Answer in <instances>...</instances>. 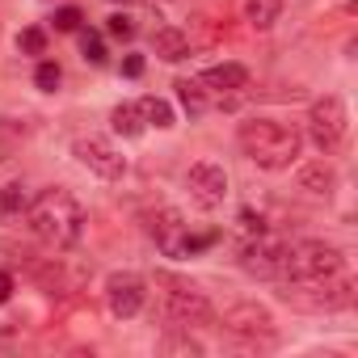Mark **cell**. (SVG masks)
<instances>
[{
    "label": "cell",
    "mask_w": 358,
    "mask_h": 358,
    "mask_svg": "<svg viewBox=\"0 0 358 358\" xmlns=\"http://www.w3.org/2000/svg\"><path fill=\"white\" fill-rule=\"evenodd\" d=\"M341 270H345V257H341V249L329 245V241H299V245H287L282 278H291L295 287L337 278Z\"/></svg>",
    "instance_id": "obj_4"
},
{
    "label": "cell",
    "mask_w": 358,
    "mask_h": 358,
    "mask_svg": "<svg viewBox=\"0 0 358 358\" xmlns=\"http://www.w3.org/2000/svg\"><path fill=\"white\" fill-rule=\"evenodd\" d=\"M299 190L312 194V199H333V190H337V169H333L329 160L303 164V169H299Z\"/></svg>",
    "instance_id": "obj_13"
},
{
    "label": "cell",
    "mask_w": 358,
    "mask_h": 358,
    "mask_svg": "<svg viewBox=\"0 0 358 358\" xmlns=\"http://www.w3.org/2000/svg\"><path fill=\"white\" fill-rule=\"evenodd\" d=\"M17 51H26V55H43V51H47V34H43L38 26L22 30V34H17Z\"/></svg>",
    "instance_id": "obj_22"
},
{
    "label": "cell",
    "mask_w": 358,
    "mask_h": 358,
    "mask_svg": "<svg viewBox=\"0 0 358 358\" xmlns=\"http://www.w3.org/2000/svg\"><path fill=\"white\" fill-rule=\"evenodd\" d=\"M199 80H203V89H207V93L236 97V93L249 85V68H245V64H215V68H207Z\"/></svg>",
    "instance_id": "obj_12"
},
{
    "label": "cell",
    "mask_w": 358,
    "mask_h": 358,
    "mask_svg": "<svg viewBox=\"0 0 358 358\" xmlns=\"http://www.w3.org/2000/svg\"><path fill=\"white\" fill-rule=\"evenodd\" d=\"M152 51L164 59V64H182V59H190V38L182 34V30H156L152 34Z\"/></svg>",
    "instance_id": "obj_14"
},
{
    "label": "cell",
    "mask_w": 358,
    "mask_h": 358,
    "mask_svg": "<svg viewBox=\"0 0 358 358\" xmlns=\"http://www.w3.org/2000/svg\"><path fill=\"white\" fill-rule=\"evenodd\" d=\"M110 122H114V135H122V139H139V135L148 131V122L139 118V106H135V101H122V106H114Z\"/></svg>",
    "instance_id": "obj_17"
},
{
    "label": "cell",
    "mask_w": 358,
    "mask_h": 358,
    "mask_svg": "<svg viewBox=\"0 0 358 358\" xmlns=\"http://www.w3.org/2000/svg\"><path fill=\"white\" fill-rule=\"evenodd\" d=\"M9 299H13V274L0 270V303H9Z\"/></svg>",
    "instance_id": "obj_26"
},
{
    "label": "cell",
    "mask_w": 358,
    "mask_h": 358,
    "mask_svg": "<svg viewBox=\"0 0 358 358\" xmlns=\"http://www.w3.org/2000/svg\"><path fill=\"white\" fill-rule=\"evenodd\" d=\"M80 22H85V17H80V9H72V5H68V9H55V17H51V26H55L59 34H76Z\"/></svg>",
    "instance_id": "obj_24"
},
{
    "label": "cell",
    "mask_w": 358,
    "mask_h": 358,
    "mask_svg": "<svg viewBox=\"0 0 358 358\" xmlns=\"http://www.w3.org/2000/svg\"><path fill=\"white\" fill-rule=\"evenodd\" d=\"M59 80H64V72H59V64H51V59H43V64H38V72H34V85H38L43 93H55V89H59Z\"/></svg>",
    "instance_id": "obj_21"
},
{
    "label": "cell",
    "mask_w": 358,
    "mask_h": 358,
    "mask_svg": "<svg viewBox=\"0 0 358 358\" xmlns=\"http://www.w3.org/2000/svg\"><path fill=\"white\" fill-rule=\"evenodd\" d=\"M26 228L43 241V245H51V249H72L76 241H80V232H85V211H80V203L68 194V190H43L38 199H30V207H26Z\"/></svg>",
    "instance_id": "obj_1"
},
{
    "label": "cell",
    "mask_w": 358,
    "mask_h": 358,
    "mask_svg": "<svg viewBox=\"0 0 358 358\" xmlns=\"http://www.w3.org/2000/svg\"><path fill=\"white\" fill-rule=\"evenodd\" d=\"M143 303H148V287H143L139 274H131V270H114V274L106 278V308H110V316L131 320V316L143 312Z\"/></svg>",
    "instance_id": "obj_9"
},
{
    "label": "cell",
    "mask_w": 358,
    "mask_h": 358,
    "mask_svg": "<svg viewBox=\"0 0 358 358\" xmlns=\"http://www.w3.org/2000/svg\"><path fill=\"white\" fill-rule=\"evenodd\" d=\"M148 236L156 241V249H160L164 257H194V253H203V249L215 241V232L194 236L190 224H186V215L177 211V207H160V211L148 220Z\"/></svg>",
    "instance_id": "obj_5"
},
{
    "label": "cell",
    "mask_w": 358,
    "mask_h": 358,
    "mask_svg": "<svg viewBox=\"0 0 358 358\" xmlns=\"http://www.w3.org/2000/svg\"><path fill=\"white\" fill-rule=\"evenodd\" d=\"M122 72H127V76H139V72H143V59H139V55H127V59H122Z\"/></svg>",
    "instance_id": "obj_27"
},
{
    "label": "cell",
    "mask_w": 358,
    "mask_h": 358,
    "mask_svg": "<svg viewBox=\"0 0 358 358\" xmlns=\"http://www.w3.org/2000/svg\"><path fill=\"white\" fill-rule=\"evenodd\" d=\"M114 5H131V0H114Z\"/></svg>",
    "instance_id": "obj_28"
},
{
    "label": "cell",
    "mask_w": 358,
    "mask_h": 358,
    "mask_svg": "<svg viewBox=\"0 0 358 358\" xmlns=\"http://www.w3.org/2000/svg\"><path fill=\"white\" fill-rule=\"evenodd\" d=\"M282 262H287V241L270 236L266 228L241 249V270L253 278H282Z\"/></svg>",
    "instance_id": "obj_8"
},
{
    "label": "cell",
    "mask_w": 358,
    "mask_h": 358,
    "mask_svg": "<svg viewBox=\"0 0 358 358\" xmlns=\"http://www.w3.org/2000/svg\"><path fill=\"white\" fill-rule=\"evenodd\" d=\"M278 17H282V0H249L245 5V22L253 30H270Z\"/></svg>",
    "instance_id": "obj_19"
},
{
    "label": "cell",
    "mask_w": 358,
    "mask_h": 358,
    "mask_svg": "<svg viewBox=\"0 0 358 358\" xmlns=\"http://www.w3.org/2000/svg\"><path fill=\"white\" fill-rule=\"evenodd\" d=\"M345 127H350V118H345V101L337 93H324V97L312 101V110H308V139L316 143L320 156H329V152L341 148Z\"/></svg>",
    "instance_id": "obj_6"
},
{
    "label": "cell",
    "mask_w": 358,
    "mask_h": 358,
    "mask_svg": "<svg viewBox=\"0 0 358 358\" xmlns=\"http://www.w3.org/2000/svg\"><path fill=\"white\" fill-rule=\"evenodd\" d=\"M236 139H241L245 156H249L257 169H266V173L291 169V164L299 160V152H303V135H299L295 127L278 122V118H249V122H241Z\"/></svg>",
    "instance_id": "obj_2"
},
{
    "label": "cell",
    "mask_w": 358,
    "mask_h": 358,
    "mask_svg": "<svg viewBox=\"0 0 358 358\" xmlns=\"http://www.w3.org/2000/svg\"><path fill=\"white\" fill-rule=\"evenodd\" d=\"M30 207V190L22 182H5L0 186V220H22Z\"/></svg>",
    "instance_id": "obj_18"
},
{
    "label": "cell",
    "mask_w": 358,
    "mask_h": 358,
    "mask_svg": "<svg viewBox=\"0 0 358 358\" xmlns=\"http://www.w3.org/2000/svg\"><path fill=\"white\" fill-rule=\"evenodd\" d=\"M152 287H156L160 308H164V316H169L173 324L190 329V324L211 320V299H207V291H203L199 282H190V278H182V274H169V270H156Z\"/></svg>",
    "instance_id": "obj_3"
},
{
    "label": "cell",
    "mask_w": 358,
    "mask_h": 358,
    "mask_svg": "<svg viewBox=\"0 0 358 358\" xmlns=\"http://www.w3.org/2000/svg\"><path fill=\"white\" fill-rule=\"evenodd\" d=\"M80 51H85V59H89V64H106V43H101V34L80 30Z\"/></svg>",
    "instance_id": "obj_23"
},
{
    "label": "cell",
    "mask_w": 358,
    "mask_h": 358,
    "mask_svg": "<svg viewBox=\"0 0 358 358\" xmlns=\"http://www.w3.org/2000/svg\"><path fill=\"white\" fill-rule=\"evenodd\" d=\"M186 190H190V199H194L203 211L224 207V199H228V173H224V164H215V160L190 164V173H186Z\"/></svg>",
    "instance_id": "obj_10"
},
{
    "label": "cell",
    "mask_w": 358,
    "mask_h": 358,
    "mask_svg": "<svg viewBox=\"0 0 358 358\" xmlns=\"http://www.w3.org/2000/svg\"><path fill=\"white\" fill-rule=\"evenodd\" d=\"M72 156L93 173L101 177V182H118V177H127V156L106 139V135H80L72 143Z\"/></svg>",
    "instance_id": "obj_7"
},
{
    "label": "cell",
    "mask_w": 358,
    "mask_h": 358,
    "mask_svg": "<svg viewBox=\"0 0 358 358\" xmlns=\"http://www.w3.org/2000/svg\"><path fill=\"white\" fill-rule=\"evenodd\" d=\"M160 350H164V354H203V345H199V341L190 337V329H182V324H177L173 333H164Z\"/></svg>",
    "instance_id": "obj_20"
},
{
    "label": "cell",
    "mask_w": 358,
    "mask_h": 358,
    "mask_svg": "<svg viewBox=\"0 0 358 358\" xmlns=\"http://www.w3.org/2000/svg\"><path fill=\"white\" fill-rule=\"evenodd\" d=\"M106 34L127 43V38H135V22H131L127 13H114V17H106Z\"/></svg>",
    "instance_id": "obj_25"
},
{
    "label": "cell",
    "mask_w": 358,
    "mask_h": 358,
    "mask_svg": "<svg viewBox=\"0 0 358 358\" xmlns=\"http://www.w3.org/2000/svg\"><path fill=\"white\" fill-rule=\"evenodd\" d=\"M135 106H139V118H143L148 127H156V131H169V127L177 122V110H173V106H169L164 97H156V93L139 97Z\"/></svg>",
    "instance_id": "obj_15"
},
{
    "label": "cell",
    "mask_w": 358,
    "mask_h": 358,
    "mask_svg": "<svg viewBox=\"0 0 358 358\" xmlns=\"http://www.w3.org/2000/svg\"><path fill=\"white\" fill-rule=\"evenodd\" d=\"M173 89H177V101H182V110H186L190 118H203V114L211 110V97H207L203 80H177Z\"/></svg>",
    "instance_id": "obj_16"
},
{
    "label": "cell",
    "mask_w": 358,
    "mask_h": 358,
    "mask_svg": "<svg viewBox=\"0 0 358 358\" xmlns=\"http://www.w3.org/2000/svg\"><path fill=\"white\" fill-rule=\"evenodd\" d=\"M220 324H224V333L245 337V341H257V337H270V333H274V316H270V308L257 303V299L232 303V308L220 316Z\"/></svg>",
    "instance_id": "obj_11"
}]
</instances>
